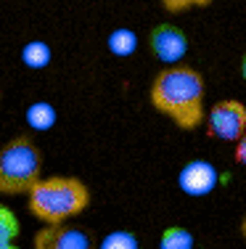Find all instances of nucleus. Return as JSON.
Returning a JSON list of instances; mask_svg holds the SVG:
<instances>
[{
    "mask_svg": "<svg viewBox=\"0 0 246 249\" xmlns=\"http://www.w3.org/2000/svg\"><path fill=\"white\" fill-rule=\"evenodd\" d=\"M151 106L180 130H198L207 120V82L188 64L164 67L148 90Z\"/></svg>",
    "mask_w": 246,
    "mask_h": 249,
    "instance_id": "1",
    "label": "nucleus"
},
{
    "mask_svg": "<svg viewBox=\"0 0 246 249\" xmlns=\"http://www.w3.org/2000/svg\"><path fill=\"white\" fill-rule=\"evenodd\" d=\"M90 204V191L80 178H45L29 191V210L48 225H61Z\"/></svg>",
    "mask_w": 246,
    "mask_h": 249,
    "instance_id": "2",
    "label": "nucleus"
},
{
    "mask_svg": "<svg viewBox=\"0 0 246 249\" xmlns=\"http://www.w3.org/2000/svg\"><path fill=\"white\" fill-rule=\"evenodd\" d=\"M43 154L27 135L14 138L0 149V194H29L40 180Z\"/></svg>",
    "mask_w": 246,
    "mask_h": 249,
    "instance_id": "3",
    "label": "nucleus"
},
{
    "mask_svg": "<svg viewBox=\"0 0 246 249\" xmlns=\"http://www.w3.org/2000/svg\"><path fill=\"white\" fill-rule=\"evenodd\" d=\"M209 138L225 141V143H236L246 133V106L238 98H225L217 101L207 109V120H204Z\"/></svg>",
    "mask_w": 246,
    "mask_h": 249,
    "instance_id": "4",
    "label": "nucleus"
},
{
    "mask_svg": "<svg viewBox=\"0 0 246 249\" xmlns=\"http://www.w3.org/2000/svg\"><path fill=\"white\" fill-rule=\"evenodd\" d=\"M148 48L162 64L172 67V64H183L185 53H188V37L178 24L164 21L148 32Z\"/></svg>",
    "mask_w": 246,
    "mask_h": 249,
    "instance_id": "5",
    "label": "nucleus"
},
{
    "mask_svg": "<svg viewBox=\"0 0 246 249\" xmlns=\"http://www.w3.org/2000/svg\"><path fill=\"white\" fill-rule=\"evenodd\" d=\"M217 180H220V173L212 162L207 159H191L178 175V186L183 194L198 199V196H209V194L217 188Z\"/></svg>",
    "mask_w": 246,
    "mask_h": 249,
    "instance_id": "6",
    "label": "nucleus"
},
{
    "mask_svg": "<svg viewBox=\"0 0 246 249\" xmlns=\"http://www.w3.org/2000/svg\"><path fill=\"white\" fill-rule=\"evenodd\" d=\"M34 249H93V239L74 225H48L37 231Z\"/></svg>",
    "mask_w": 246,
    "mask_h": 249,
    "instance_id": "7",
    "label": "nucleus"
},
{
    "mask_svg": "<svg viewBox=\"0 0 246 249\" xmlns=\"http://www.w3.org/2000/svg\"><path fill=\"white\" fill-rule=\"evenodd\" d=\"M196 247V236L183 225H169L159 236V249H193Z\"/></svg>",
    "mask_w": 246,
    "mask_h": 249,
    "instance_id": "8",
    "label": "nucleus"
},
{
    "mask_svg": "<svg viewBox=\"0 0 246 249\" xmlns=\"http://www.w3.org/2000/svg\"><path fill=\"white\" fill-rule=\"evenodd\" d=\"M138 45V37L132 29H114V32L109 35V51L116 53V56H130L132 51H135Z\"/></svg>",
    "mask_w": 246,
    "mask_h": 249,
    "instance_id": "9",
    "label": "nucleus"
},
{
    "mask_svg": "<svg viewBox=\"0 0 246 249\" xmlns=\"http://www.w3.org/2000/svg\"><path fill=\"white\" fill-rule=\"evenodd\" d=\"M16 233H19L16 217L11 215L5 207H0V247H3V249H11V247H14Z\"/></svg>",
    "mask_w": 246,
    "mask_h": 249,
    "instance_id": "10",
    "label": "nucleus"
},
{
    "mask_svg": "<svg viewBox=\"0 0 246 249\" xmlns=\"http://www.w3.org/2000/svg\"><path fill=\"white\" fill-rule=\"evenodd\" d=\"M24 61L29 64V67L40 69V67H48L50 61V48L45 43H29L24 48Z\"/></svg>",
    "mask_w": 246,
    "mask_h": 249,
    "instance_id": "11",
    "label": "nucleus"
},
{
    "mask_svg": "<svg viewBox=\"0 0 246 249\" xmlns=\"http://www.w3.org/2000/svg\"><path fill=\"white\" fill-rule=\"evenodd\" d=\"M101 249H140V244L135 236L127 233V231H114V233H109L101 241Z\"/></svg>",
    "mask_w": 246,
    "mask_h": 249,
    "instance_id": "12",
    "label": "nucleus"
},
{
    "mask_svg": "<svg viewBox=\"0 0 246 249\" xmlns=\"http://www.w3.org/2000/svg\"><path fill=\"white\" fill-rule=\"evenodd\" d=\"M53 120H56V111L50 109L48 104H34L32 109H29V122L37 130H48L50 124H53Z\"/></svg>",
    "mask_w": 246,
    "mask_h": 249,
    "instance_id": "13",
    "label": "nucleus"
},
{
    "mask_svg": "<svg viewBox=\"0 0 246 249\" xmlns=\"http://www.w3.org/2000/svg\"><path fill=\"white\" fill-rule=\"evenodd\" d=\"M212 0H162V5L169 11V14H183L188 8H204L209 5Z\"/></svg>",
    "mask_w": 246,
    "mask_h": 249,
    "instance_id": "14",
    "label": "nucleus"
},
{
    "mask_svg": "<svg viewBox=\"0 0 246 249\" xmlns=\"http://www.w3.org/2000/svg\"><path fill=\"white\" fill-rule=\"evenodd\" d=\"M233 159H236V164L246 167V133L236 141V143H233Z\"/></svg>",
    "mask_w": 246,
    "mask_h": 249,
    "instance_id": "15",
    "label": "nucleus"
},
{
    "mask_svg": "<svg viewBox=\"0 0 246 249\" xmlns=\"http://www.w3.org/2000/svg\"><path fill=\"white\" fill-rule=\"evenodd\" d=\"M241 77H244V82H246V53L241 56Z\"/></svg>",
    "mask_w": 246,
    "mask_h": 249,
    "instance_id": "16",
    "label": "nucleus"
},
{
    "mask_svg": "<svg viewBox=\"0 0 246 249\" xmlns=\"http://www.w3.org/2000/svg\"><path fill=\"white\" fill-rule=\"evenodd\" d=\"M238 228H241V236L246 239V212H244V217H241V225H238Z\"/></svg>",
    "mask_w": 246,
    "mask_h": 249,
    "instance_id": "17",
    "label": "nucleus"
},
{
    "mask_svg": "<svg viewBox=\"0 0 246 249\" xmlns=\"http://www.w3.org/2000/svg\"><path fill=\"white\" fill-rule=\"evenodd\" d=\"M0 249H3V247H0ZM11 249H14V247H11Z\"/></svg>",
    "mask_w": 246,
    "mask_h": 249,
    "instance_id": "18",
    "label": "nucleus"
},
{
    "mask_svg": "<svg viewBox=\"0 0 246 249\" xmlns=\"http://www.w3.org/2000/svg\"><path fill=\"white\" fill-rule=\"evenodd\" d=\"M14 249H16V247H14Z\"/></svg>",
    "mask_w": 246,
    "mask_h": 249,
    "instance_id": "19",
    "label": "nucleus"
}]
</instances>
